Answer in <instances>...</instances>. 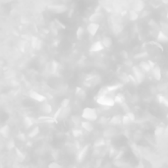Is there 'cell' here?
<instances>
[{
	"mask_svg": "<svg viewBox=\"0 0 168 168\" xmlns=\"http://www.w3.org/2000/svg\"><path fill=\"white\" fill-rule=\"evenodd\" d=\"M18 47H19V49H20L22 52H25V50H26V41H25V40L19 41Z\"/></svg>",
	"mask_w": 168,
	"mask_h": 168,
	"instance_id": "obj_41",
	"label": "cell"
},
{
	"mask_svg": "<svg viewBox=\"0 0 168 168\" xmlns=\"http://www.w3.org/2000/svg\"><path fill=\"white\" fill-rule=\"evenodd\" d=\"M102 19V14L100 12H94L92 15H91L89 20L91 22H94V23H99V21H100Z\"/></svg>",
	"mask_w": 168,
	"mask_h": 168,
	"instance_id": "obj_23",
	"label": "cell"
},
{
	"mask_svg": "<svg viewBox=\"0 0 168 168\" xmlns=\"http://www.w3.org/2000/svg\"><path fill=\"white\" fill-rule=\"evenodd\" d=\"M117 152H118V150H117L116 148L111 147L110 150H109V156L112 157V158H114V157H115V155H117Z\"/></svg>",
	"mask_w": 168,
	"mask_h": 168,
	"instance_id": "obj_44",
	"label": "cell"
},
{
	"mask_svg": "<svg viewBox=\"0 0 168 168\" xmlns=\"http://www.w3.org/2000/svg\"><path fill=\"white\" fill-rule=\"evenodd\" d=\"M160 1L164 4H168V0H160Z\"/></svg>",
	"mask_w": 168,
	"mask_h": 168,
	"instance_id": "obj_58",
	"label": "cell"
},
{
	"mask_svg": "<svg viewBox=\"0 0 168 168\" xmlns=\"http://www.w3.org/2000/svg\"><path fill=\"white\" fill-rule=\"evenodd\" d=\"M122 117L123 116H121V115H114L113 117H111L108 123L113 126L120 125V124H122Z\"/></svg>",
	"mask_w": 168,
	"mask_h": 168,
	"instance_id": "obj_17",
	"label": "cell"
},
{
	"mask_svg": "<svg viewBox=\"0 0 168 168\" xmlns=\"http://www.w3.org/2000/svg\"><path fill=\"white\" fill-rule=\"evenodd\" d=\"M161 26V30H163L164 33H166L168 35V24H165V23H161L160 24Z\"/></svg>",
	"mask_w": 168,
	"mask_h": 168,
	"instance_id": "obj_53",
	"label": "cell"
},
{
	"mask_svg": "<svg viewBox=\"0 0 168 168\" xmlns=\"http://www.w3.org/2000/svg\"><path fill=\"white\" fill-rule=\"evenodd\" d=\"M40 111L43 112L44 114H49L52 112V106L49 104L48 102L44 101V102H41V105H40Z\"/></svg>",
	"mask_w": 168,
	"mask_h": 168,
	"instance_id": "obj_16",
	"label": "cell"
},
{
	"mask_svg": "<svg viewBox=\"0 0 168 168\" xmlns=\"http://www.w3.org/2000/svg\"><path fill=\"white\" fill-rule=\"evenodd\" d=\"M148 44H152V45H155V46H156V47H158V48L160 49L161 51H163V47H162L159 43H155V41H150V43H148Z\"/></svg>",
	"mask_w": 168,
	"mask_h": 168,
	"instance_id": "obj_55",
	"label": "cell"
},
{
	"mask_svg": "<svg viewBox=\"0 0 168 168\" xmlns=\"http://www.w3.org/2000/svg\"><path fill=\"white\" fill-rule=\"evenodd\" d=\"M29 96L32 99L35 100V101H38L40 103L46 101V97L44 96L43 94H40V92L35 91H30Z\"/></svg>",
	"mask_w": 168,
	"mask_h": 168,
	"instance_id": "obj_8",
	"label": "cell"
},
{
	"mask_svg": "<svg viewBox=\"0 0 168 168\" xmlns=\"http://www.w3.org/2000/svg\"><path fill=\"white\" fill-rule=\"evenodd\" d=\"M40 134V128L38 127V126H35V127H33L32 129V131L29 133V135H28V137H29L30 139H33V138H35L36 136Z\"/></svg>",
	"mask_w": 168,
	"mask_h": 168,
	"instance_id": "obj_31",
	"label": "cell"
},
{
	"mask_svg": "<svg viewBox=\"0 0 168 168\" xmlns=\"http://www.w3.org/2000/svg\"><path fill=\"white\" fill-rule=\"evenodd\" d=\"M72 135L74 138H80V137L83 136V131L82 129H79L78 127H76L75 129L72 130Z\"/></svg>",
	"mask_w": 168,
	"mask_h": 168,
	"instance_id": "obj_34",
	"label": "cell"
},
{
	"mask_svg": "<svg viewBox=\"0 0 168 168\" xmlns=\"http://www.w3.org/2000/svg\"><path fill=\"white\" fill-rule=\"evenodd\" d=\"M123 86V83L122 84H115V85H110V86H106V89H107V91H108V94H112V92L116 91L117 89H121Z\"/></svg>",
	"mask_w": 168,
	"mask_h": 168,
	"instance_id": "obj_20",
	"label": "cell"
},
{
	"mask_svg": "<svg viewBox=\"0 0 168 168\" xmlns=\"http://www.w3.org/2000/svg\"><path fill=\"white\" fill-rule=\"evenodd\" d=\"M105 120H106L105 118H101V119L99 120V123H100V124H101V123H102V124H104V123H105V122H104Z\"/></svg>",
	"mask_w": 168,
	"mask_h": 168,
	"instance_id": "obj_57",
	"label": "cell"
},
{
	"mask_svg": "<svg viewBox=\"0 0 168 168\" xmlns=\"http://www.w3.org/2000/svg\"><path fill=\"white\" fill-rule=\"evenodd\" d=\"M164 132V128L161 127V126H157L155 129V137H159L161 136L162 134Z\"/></svg>",
	"mask_w": 168,
	"mask_h": 168,
	"instance_id": "obj_40",
	"label": "cell"
},
{
	"mask_svg": "<svg viewBox=\"0 0 168 168\" xmlns=\"http://www.w3.org/2000/svg\"><path fill=\"white\" fill-rule=\"evenodd\" d=\"M166 118L168 119V113H167V115H166Z\"/></svg>",
	"mask_w": 168,
	"mask_h": 168,
	"instance_id": "obj_59",
	"label": "cell"
},
{
	"mask_svg": "<svg viewBox=\"0 0 168 168\" xmlns=\"http://www.w3.org/2000/svg\"><path fill=\"white\" fill-rule=\"evenodd\" d=\"M96 103L104 107H113L116 104L114 99H112L111 96H109L108 94H102V96H97Z\"/></svg>",
	"mask_w": 168,
	"mask_h": 168,
	"instance_id": "obj_2",
	"label": "cell"
},
{
	"mask_svg": "<svg viewBox=\"0 0 168 168\" xmlns=\"http://www.w3.org/2000/svg\"><path fill=\"white\" fill-rule=\"evenodd\" d=\"M145 0H136L134 2V5H133V9L136 10L137 12L141 13L142 10L145 9Z\"/></svg>",
	"mask_w": 168,
	"mask_h": 168,
	"instance_id": "obj_13",
	"label": "cell"
},
{
	"mask_svg": "<svg viewBox=\"0 0 168 168\" xmlns=\"http://www.w3.org/2000/svg\"><path fill=\"white\" fill-rule=\"evenodd\" d=\"M54 24H55V26H56V28H57L58 30H65L66 29L65 25H64L61 21L58 20V19H55V20H54Z\"/></svg>",
	"mask_w": 168,
	"mask_h": 168,
	"instance_id": "obj_39",
	"label": "cell"
},
{
	"mask_svg": "<svg viewBox=\"0 0 168 168\" xmlns=\"http://www.w3.org/2000/svg\"><path fill=\"white\" fill-rule=\"evenodd\" d=\"M152 77L155 78L156 81H160L162 78V73H161V68L157 65H155L152 69Z\"/></svg>",
	"mask_w": 168,
	"mask_h": 168,
	"instance_id": "obj_12",
	"label": "cell"
},
{
	"mask_svg": "<svg viewBox=\"0 0 168 168\" xmlns=\"http://www.w3.org/2000/svg\"><path fill=\"white\" fill-rule=\"evenodd\" d=\"M104 48L105 47L102 44V41L101 40H96L91 44V47H89V52H99Z\"/></svg>",
	"mask_w": 168,
	"mask_h": 168,
	"instance_id": "obj_10",
	"label": "cell"
},
{
	"mask_svg": "<svg viewBox=\"0 0 168 168\" xmlns=\"http://www.w3.org/2000/svg\"><path fill=\"white\" fill-rule=\"evenodd\" d=\"M118 78H119V80L121 81L123 84L130 83V78H129V74H126V73H124V72L119 73Z\"/></svg>",
	"mask_w": 168,
	"mask_h": 168,
	"instance_id": "obj_28",
	"label": "cell"
},
{
	"mask_svg": "<svg viewBox=\"0 0 168 168\" xmlns=\"http://www.w3.org/2000/svg\"><path fill=\"white\" fill-rule=\"evenodd\" d=\"M123 155H124V152H123V150H120V152H117V155H115V157L113 159L114 160H121V157Z\"/></svg>",
	"mask_w": 168,
	"mask_h": 168,
	"instance_id": "obj_49",
	"label": "cell"
},
{
	"mask_svg": "<svg viewBox=\"0 0 168 168\" xmlns=\"http://www.w3.org/2000/svg\"><path fill=\"white\" fill-rule=\"evenodd\" d=\"M123 64H124L125 66H127V67H131V68L133 67V61L131 59H129V58L123 61Z\"/></svg>",
	"mask_w": 168,
	"mask_h": 168,
	"instance_id": "obj_51",
	"label": "cell"
},
{
	"mask_svg": "<svg viewBox=\"0 0 168 168\" xmlns=\"http://www.w3.org/2000/svg\"><path fill=\"white\" fill-rule=\"evenodd\" d=\"M116 135V130L114 128H110V129H106V130L103 132V137L105 139H109V138H112Z\"/></svg>",
	"mask_w": 168,
	"mask_h": 168,
	"instance_id": "obj_21",
	"label": "cell"
},
{
	"mask_svg": "<svg viewBox=\"0 0 168 168\" xmlns=\"http://www.w3.org/2000/svg\"><path fill=\"white\" fill-rule=\"evenodd\" d=\"M6 147L8 148V150H13V148H15V142H14V140L11 139L7 142Z\"/></svg>",
	"mask_w": 168,
	"mask_h": 168,
	"instance_id": "obj_42",
	"label": "cell"
},
{
	"mask_svg": "<svg viewBox=\"0 0 168 168\" xmlns=\"http://www.w3.org/2000/svg\"><path fill=\"white\" fill-rule=\"evenodd\" d=\"M48 167L49 168H61L62 166H61L59 163H57L56 161H53V162H51V163L48 164Z\"/></svg>",
	"mask_w": 168,
	"mask_h": 168,
	"instance_id": "obj_50",
	"label": "cell"
},
{
	"mask_svg": "<svg viewBox=\"0 0 168 168\" xmlns=\"http://www.w3.org/2000/svg\"><path fill=\"white\" fill-rule=\"evenodd\" d=\"M120 57H121L123 60L128 59V58H129V54H128V52L126 51V50H122V51L120 52Z\"/></svg>",
	"mask_w": 168,
	"mask_h": 168,
	"instance_id": "obj_47",
	"label": "cell"
},
{
	"mask_svg": "<svg viewBox=\"0 0 168 168\" xmlns=\"http://www.w3.org/2000/svg\"><path fill=\"white\" fill-rule=\"evenodd\" d=\"M102 44L104 45L105 48H110L112 46V44H113V40H112V38L110 36H103L102 38Z\"/></svg>",
	"mask_w": 168,
	"mask_h": 168,
	"instance_id": "obj_22",
	"label": "cell"
},
{
	"mask_svg": "<svg viewBox=\"0 0 168 168\" xmlns=\"http://www.w3.org/2000/svg\"><path fill=\"white\" fill-rule=\"evenodd\" d=\"M0 134L4 137V138H8L10 134V127L8 125H4L3 127L0 129Z\"/></svg>",
	"mask_w": 168,
	"mask_h": 168,
	"instance_id": "obj_29",
	"label": "cell"
},
{
	"mask_svg": "<svg viewBox=\"0 0 168 168\" xmlns=\"http://www.w3.org/2000/svg\"><path fill=\"white\" fill-rule=\"evenodd\" d=\"M129 78H130V83L134 84V85H139V83H138V81H137L136 77L134 76L133 74H129Z\"/></svg>",
	"mask_w": 168,
	"mask_h": 168,
	"instance_id": "obj_48",
	"label": "cell"
},
{
	"mask_svg": "<svg viewBox=\"0 0 168 168\" xmlns=\"http://www.w3.org/2000/svg\"><path fill=\"white\" fill-rule=\"evenodd\" d=\"M17 139L19 140L20 142H26V135H25L24 133H19L18 135H17Z\"/></svg>",
	"mask_w": 168,
	"mask_h": 168,
	"instance_id": "obj_46",
	"label": "cell"
},
{
	"mask_svg": "<svg viewBox=\"0 0 168 168\" xmlns=\"http://www.w3.org/2000/svg\"><path fill=\"white\" fill-rule=\"evenodd\" d=\"M106 145V141H105V138L104 137H102V138H99L97 140H96L94 142V147H104Z\"/></svg>",
	"mask_w": 168,
	"mask_h": 168,
	"instance_id": "obj_24",
	"label": "cell"
},
{
	"mask_svg": "<svg viewBox=\"0 0 168 168\" xmlns=\"http://www.w3.org/2000/svg\"><path fill=\"white\" fill-rule=\"evenodd\" d=\"M139 66L141 67V68L142 69V71H144L145 73L150 72V71H152V65H150V62H147V61H142V62L140 63Z\"/></svg>",
	"mask_w": 168,
	"mask_h": 168,
	"instance_id": "obj_19",
	"label": "cell"
},
{
	"mask_svg": "<svg viewBox=\"0 0 168 168\" xmlns=\"http://www.w3.org/2000/svg\"><path fill=\"white\" fill-rule=\"evenodd\" d=\"M132 72H133V75L136 77L137 81H138L139 84H141L144 82L145 80V74H144V71L141 68L140 66H133L132 67Z\"/></svg>",
	"mask_w": 168,
	"mask_h": 168,
	"instance_id": "obj_6",
	"label": "cell"
},
{
	"mask_svg": "<svg viewBox=\"0 0 168 168\" xmlns=\"http://www.w3.org/2000/svg\"><path fill=\"white\" fill-rule=\"evenodd\" d=\"M156 40L160 43H168V35L162 30H159L156 35Z\"/></svg>",
	"mask_w": 168,
	"mask_h": 168,
	"instance_id": "obj_11",
	"label": "cell"
},
{
	"mask_svg": "<svg viewBox=\"0 0 168 168\" xmlns=\"http://www.w3.org/2000/svg\"><path fill=\"white\" fill-rule=\"evenodd\" d=\"M84 35H85V29L82 27H79L76 30V38H77V40H83V38H84Z\"/></svg>",
	"mask_w": 168,
	"mask_h": 168,
	"instance_id": "obj_32",
	"label": "cell"
},
{
	"mask_svg": "<svg viewBox=\"0 0 168 168\" xmlns=\"http://www.w3.org/2000/svg\"><path fill=\"white\" fill-rule=\"evenodd\" d=\"M81 127H82V129H84L85 131H86V132L91 133L94 131V125H92L91 121H89V120H85V121H82V123H81Z\"/></svg>",
	"mask_w": 168,
	"mask_h": 168,
	"instance_id": "obj_14",
	"label": "cell"
},
{
	"mask_svg": "<svg viewBox=\"0 0 168 168\" xmlns=\"http://www.w3.org/2000/svg\"><path fill=\"white\" fill-rule=\"evenodd\" d=\"M16 155H17V157L19 159H21V160H24L25 159V155L19 150V148H16Z\"/></svg>",
	"mask_w": 168,
	"mask_h": 168,
	"instance_id": "obj_43",
	"label": "cell"
},
{
	"mask_svg": "<svg viewBox=\"0 0 168 168\" xmlns=\"http://www.w3.org/2000/svg\"><path fill=\"white\" fill-rule=\"evenodd\" d=\"M40 122H44V123H49V124H52V123H56L58 119H56L54 116L49 117V116H40L38 118Z\"/></svg>",
	"mask_w": 168,
	"mask_h": 168,
	"instance_id": "obj_18",
	"label": "cell"
},
{
	"mask_svg": "<svg viewBox=\"0 0 168 168\" xmlns=\"http://www.w3.org/2000/svg\"><path fill=\"white\" fill-rule=\"evenodd\" d=\"M47 9L51 13H54V14H63L68 10V7H67L65 4H53V5H49V6L47 7Z\"/></svg>",
	"mask_w": 168,
	"mask_h": 168,
	"instance_id": "obj_5",
	"label": "cell"
},
{
	"mask_svg": "<svg viewBox=\"0 0 168 168\" xmlns=\"http://www.w3.org/2000/svg\"><path fill=\"white\" fill-rule=\"evenodd\" d=\"M75 96H76L78 99H84L86 97V91L85 89H83L82 88H76V91H75Z\"/></svg>",
	"mask_w": 168,
	"mask_h": 168,
	"instance_id": "obj_25",
	"label": "cell"
},
{
	"mask_svg": "<svg viewBox=\"0 0 168 168\" xmlns=\"http://www.w3.org/2000/svg\"><path fill=\"white\" fill-rule=\"evenodd\" d=\"M157 100L158 102L160 103L161 105L165 106V107H168V99L166 96H162V94H158L157 96Z\"/></svg>",
	"mask_w": 168,
	"mask_h": 168,
	"instance_id": "obj_30",
	"label": "cell"
},
{
	"mask_svg": "<svg viewBox=\"0 0 168 168\" xmlns=\"http://www.w3.org/2000/svg\"><path fill=\"white\" fill-rule=\"evenodd\" d=\"M148 15H150V11L148 10H142L141 12V17L142 18H145V17H147Z\"/></svg>",
	"mask_w": 168,
	"mask_h": 168,
	"instance_id": "obj_56",
	"label": "cell"
},
{
	"mask_svg": "<svg viewBox=\"0 0 168 168\" xmlns=\"http://www.w3.org/2000/svg\"><path fill=\"white\" fill-rule=\"evenodd\" d=\"M129 19H130L131 21H137L139 19V12H137L136 10H134V9H131V10H129Z\"/></svg>",
	"mask_w": 168,
	"mask_h": 168,
	"instance_id": "obj_27",
	"label": "cell"
},
{
	"mask_svg": "<svg viewBox=\"0 0 168 168\" xmlns=\"http://www.w3.org/2000/svg\"><path fill=\"white\" fill-rule=\"evenodd\" d=\"M51 64H52V66H51V68H52V72L54 73V72H56V70H57V68H58V63L56 62V61L53 60L52 62H51Z\"/></svg>",
	"mask_w": 168,
	"mask_h": 168,
	"instance_id": "obj_54",
	"label": "cell"
},
{
	"mask_svg": "<svg viewBox=\"0 0 168 168\" xmlns=\"http://www.w3.org/2000/svg\"><path fill=\"white\" fill-rule=\"evenodd\" d=\"M100 77L96 76V75H89L85 79L84 81V85H85L86 88H94V86H97L100 83Z\"/></svg>",
	"mask_w": 168,
	"mask_h": 168,
	"instance_id": "obj_3",
	"label": "cell"
},
{
	"mask_svg": "<svg viewBox=\"0 0 168 168\" xmlns=\"http://www.w3.org/2000/svg\"><path fill=\"white\" fill-rule=\"evenodd\" d=\"M114 100H115V102L116 103H118V104H122V103H124L125 102V96H124V94H117L115 96H114Z\"/></svg>",
	"mask_w": 168,
	"mask_h": 168,
	"instance_id": "obj_33",
	"label": "cell"
},
{
	"mask_svg": "<svg viewBox=\"0 0 168 168\" xmlns=\"http://www.w3.org/2000/svg\"><path fill=\"white\" fill-rule=\"evenodd\" d=\"M99 30V23H94V22H91L88 27H86V32L89 35L91 36H94L97 33Z\"/></svg>",
	"mask_w": 168,
	"mask_h": 168,
	"instance_id": "obj_9",
	"label": "cell"
},
{
	"mask_svg": "<svg viewBox=\"0 0 168 168\" xmlns=\"http://www.w3.org/2000/svg\"><path fill=\"white\" fill-rule=\"evenodd\" d=\"M71 121H72L73 124L75 125V127H79V126H81V123H82V121H81V118L77 115L71 116Z\"/></svg>",
	"mask_w": 168,
	"mask_h": 168,
	"instance_id": "obj_35",
	"label": "cell"
},
{
	"mask_svg": "<svg viewBox=\"0 0 168 168\" xmlns=\"http://www.w3.org/2000/svg\"><path fill=\"white\" fill-rule=\"evenodd\" d=\"M33 119L30 118V117H25L24 120H23V124H24V127L26 129H30L32 126L33 125Z\"/></svg>",
	"mask_w": 168,
	"mask_h": 168,
	"instance_id": "obj_26",
	"label": "cell"
},
{
	"mask_svg": "<svg viewBox=\"0 0 168 168\" xmlns=\"http://www.w3.org/2000/svg\"><path fill=\"white\" fill-rule=\"evenodd\" d=\"M89 145H84L82 148H80L79 152H77V155H76V159H77L78 162H82L84 159L86 158V156L89 152Z\"/></svg>",
	"mask_w": 168,
	"mask_h": 168,
	"instance_id": "obj_7",
	"label": "cell"
},
{
	"mask_svg": "<svg viewBox=\"0 0 168 168\" xmlns=\"http://www.w3.org/2000/svg\"><path fill=\"white\" fill-rule=\"evenodd\" d=\"M147 56H148V53L147 51H142L134 55V58H135V59H142V58H147Z\"/></svg>",
	"mask_w": 168,
	"mask_h": 168,
	"instance_id": "obj_38",
	"label": "cell"
},
{
	"mask_svg": "<svg viewBox=\"0 0 168 168\" xmlns=\"http://www.w3.org/2000/svg\"><path fill=\"white\" fill-rule=\"evenodd\" d=\"M81 117L84 120H89V121H96L99 118V114H97L96 109L92 107H86L83 109L82 115Z\"/></svg>",
	"mask_w": 168,
	"mask_h": 168,
	"instance_id": "obj_1",
	"label": "cell"
},
{
	"mask_svg": "<svg viewBox=\"0 0 168 168\" xmlns=\"http://www.w3.org/2000/svg\"><path fill=\"white\" fill-rule=\"evenodd\" d=\"M148 26L152 30H159V25L156 23L155 20H150L148 22Z\"/></svg>",
	"mask_w": 168,
	"mask_h": 168,
	"instance_id": "obj_36",
	"label": "cell"
},
{
	"mask_svg": "<svg viewBox=\"0 0 168 168\" xmlns=\"http://www.w3.org/2000/svg\"><path fill=\"white\" fill-rule=\"evenodd\" d=\"M30 45L33 49H40L41 47V40L36 36H32L30 38Z\"/></svg>",
	"mask_w": 168,
	"mask_h": 168,
	"instance_id": "obj_15",
	"label": "cell"
},
{
	"mask_svg": "<svg viewBox=\"0 0 168 168\" xmlns=\"http://www.w3.org/2000/svg\"><path fill=\"white\" fill-rule=\"evenodd\" d=\"M70 113H71L70 106H68V107H61L60 106L59 109H57V111L55 112V114L53 116L58 120H62V119H66L67 117L70 115Z\"/></svg>",
	"mask_w": 168,
	"mask_h": 168,
	"instance_id": "obj_4",
	"label": "cell"
},
{
	"mask_svg": "<svg viewBox=\"0 0 168 168\" xmlns=\"http://www.w3.org/2000/svg\"><path fill=\"white\" fill-rule=\"evenodd\" d=\"M126 114H127V115H128L129 117H130V119L132 120L133 122L135 121L136 117H135V114H134L132 111H130V110H129V111H127V112H126Z\"/></svg>",
	"mask_w": 168,
	"mask_h": 168,
	"instance_id": "obj_52",
	"label": "cell"
},
{
	"mask_svg": "<svg viewBox=\"0 0 168 168\" xmlns=\"http://www.w3.org/2000/svg\"><path fill=\"white\" fill-rule=\"evenodd\" d=\"M69 105H70V99H64L60 103L61 107H68Z\"/></svg>",
	"mask_w": 168,
	"mask_h": 168,
	"instance_id": "obj_45",
	"label": "cell"
},
{
	"mask_svg": "<svg viewBox=\"0 0 168 168\" xmlns=\"http://www.w3.org/2000/svg\"><path fill=\"white\" fill-rule=\"evenodd\" d=\"M131 123H133V121L130 119V117H129L127 114L123 115V117H122V124L123 125H124V126H128V125H130Z\"/></svg>",
	"mask_w": 168,
	"mask_h": 168,
	"instance_id": "obj_37",
	"label": "cell"
}]
</instances>
